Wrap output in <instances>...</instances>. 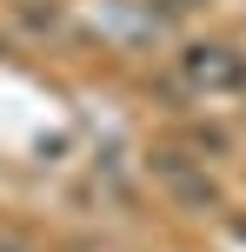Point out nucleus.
Instances as JSON below:
<instances>
[{
	"label": "nucleus",
	"mask_w": 246,
	"mask_h": 252,
	"mask_svg": "<svg viewBox=\"0 0 246 252\" xmlns=\"http://www.w3.org/2000/svg\"><path fill=\"white\" fill-rule=\"evenodd\" d=\"M0 252H34L27 239H13V232H0Z\"/></svg>",
	"instance_id": "1"
}]
</instances>
